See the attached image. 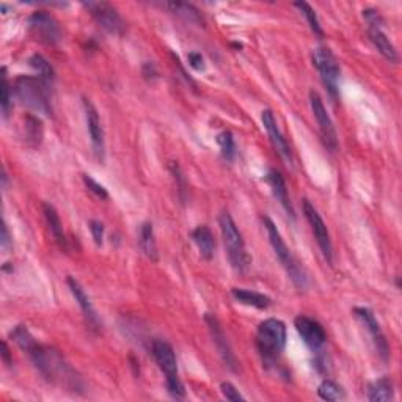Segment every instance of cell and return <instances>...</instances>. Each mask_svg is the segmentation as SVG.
Returning <instances> with one entry per match:
<instances>
[{"label": "cell", "instance_id": "cell-1", "mask_svg": "<svg viewBox=\"0 0 402 402\" xmlns=\"http://www.w3.org/2000/svg\"><path fill=\"white\" fill-rule=\"evenodd\" d=\"M10 336H12V340L21 349L27 352V355L34 362L35 368L47 382L67 388V391H73V393H80L82 391V379L69 366V363L64 362L62 354L54 349V347L38 343L25 325H16L10 331Z\"/></svg>", "mask_w": 402, "mask_h": 402}, {"label": "cell", "instance_id": "cell-2", "mask_svg": "<svg viewBox=\"0 0 402 402\" xmlns=\"http://www.w3.org/2000/svg\"><path fill=\"white\" fill-rule=\"evenodd\" d=\"M286 346V325L283 320L270 318L258 325L257 347L265 363H275Z\"/></svg>", "mask_w": 402, "mask_h": 402}, {"label": "cell", "instance_id": "cell-3", "mask_svg": "<svg viewBox=\"0 0 402 402\" xmlns=\"http://www.w3.org/2000/svg\"><path fill=\"white\" fill-rule=\"evenodd\" d=\"M219 224L222 237H224L228 252V258H230L233 269L241 274H246L250 264H252V259L248 257L246 250V242H244L241 231H239V228L236 226V222L233 220V217L228 211H224L219 217Z\"/></svg>", "mask_w": 402, "mask_h": 402}, {"label": "cell", "instance_id": "cell-4", "mask_svg": "<svg viewBox=\"0 0 402 402\" xmlns=\"http://www.w3.org/2000/svg\"><path fill=\"white\" fill-rule=\"evenodd\" d=\"M49 85L40 78H32V75H21L14 82L16 97L21 101V104L25 106L30 110L43 115H51L52 107L47 96Z\"/></svg>", "mask_w": 402, "mask_h": 402}, {"label": "cell", "instance_id": "cell-5", "mask_svg": "<svg viewBox=\"0 0 402 402\" xmlns=\"http://www.w3.org/2000/svg\"><path fill=\"white\" fill-rule=\"evenodd\" d=\"M151 354H153L161 371L165 374L167 391L170 396L175 399L186 398V388H184L181 379L178 376V360L172 344H168L164 340H156L151 344Z\"/></svg>", "mask_w": 402, "mask_h": 402}, {"label": "cell", "instance_id": "cell-6", "mask_svg": "<svg viewBox=\"0 0 402 402\" xmlns=\"http://www.w3.org/2000/svg\"><path fill=\"white\" fill-rule=\"evenodd\" d=\"M263 224L265 231H268V236H269V241H270V246H272L274 252L276 255V258L283 265L285 270L289 275V279L292 280V283H294L297 287H307V274L305 270L300 268V264L297 263V259L294 258V255L291 253L289 247L286 246L285 239L281 237V233L279 231V228L274 224L272 219H269V217H264L263 219Z\"/></svg>", "mask_w": 402, "mask_h": 402}, {"label": "cell", "instance_id": "cell-7", "mask_svg": "<svg viewBox=\"0 0 402 402\" xmlns=\"http://www.w3.org/2000/svg\"><path fill=\"white\" fill-rule=\"evenodd\" d=\"M313 64L320 74V80L325 86V90L329 91L331 99H338L340 96V78H341V69L340 63L333 52L329 47H318L313 52Z\"/></svg>", "mask_w": 402, "mask_h": 402}, {"label": "cell", "instance_id": "cell-8", "mask_svg": "<svg viewBox=\"0 0 402 402\" xmlns=\"http://www.w3.org/2000/svg\"><path fill=\"white\" fill-rule=\"evenodd\" d=\"M82 5L101 25V29H104L108 34L123 35L126 32V23L113 5L107 2H84Z\"/></svg>", "mask_w": 402, "mask_h": 402}, {"label": "cell", "instance_id": "cell-9", "mask_svg": "<svg viewBox=\"0 0 402 402\" xmlns=\"http://www.w3.org/2000/svg\"><path fill=\"white\" fill-rule=\"evenodd\" d=\"M309 106H311V112L318 121L319 132L320 137H322L324 145L327 146L330 151H336V148H338V135H336V129L329 115L327 108L324 106L322 97H320L319 93H316L314 90L309 91Z\"/></svg>", "mask_w": 402, "mask_h": 402}, {"label": "cell", "instance_id": "cell-10", "mask_svg": "<svg viewBox=\"0 0 402 402\" xmlns=\"http://www.w3.org/2000/svg\"><path fill=\"white\" fill-rule=\"evenodd\" d=\"M30 32L40 43L47 46H54L62 40V29L57 19L47 12H35L29 18Z\"/></svg>", "mask_w": 402, "mask_h": 402}, {"label": "cell", "instance_id": "cell-11", "mask_svg": "<svg viewBox=\"0 0 402 402\" xmlns=\"http://www.w3.org/2000/svg\"><path fill=\"white\" fill-rule=\"evenodd\" d=\"M204 322H206V325H208L211 338H213V343L215 346L217 352H219L220 358L224 360L225 366L230 369V371L237 373L239 371V362L235 355V352H233V349H231L230 343H228V338H226L224 329H222L219 319H217V316L213 313H206Z\"/></svg>", "mask_w": 402, "mask_h": 402}, {"label": "cell", "instance_id": "cell-12", "mask_svg": "<svg viewBox=\"0 0 402 402\" xmlns=\"http://www.w3.org/2000/svg\"><path fill=\"white\" fill-rule=\"evenodd\" d=\"M303 214H305L309 226H311V231L314 237H316V242L322 252L325 261L329 264L333 263V247H331V241H330V235L327 230V225L322 220V217L318 213V209L309 203L308 200H303Z\"/></svg>", "mask_w": 402, "mask_h": 402}, {"label": "cell", "instance_id": "cell-13", "mask_svg": "<svg viewBox=\"0 0 402 402\" xmlns=\"http://www.w3.org/2000/svg\"><path fill=\"white\" fill-rule=\"evenodd\" d=\"M294 325L303 343L311 351H319L320 347L327 343V333H325L322 324L319 320L300 314V316L294 319Z\"/></svg>", "mask_w": 402, "mask_h": 402}, {"label": "cell", "instance_id": "cell-14", "mask_svg": "<svg viewBox=\"0 0 402 402\" xmlns=\"http://www.w3.org/2000/svg\"><path fill=\"white\" fill-rule=\"evenodd\" d=\"M84 108H85L86 126H88L91 145H93V153L97 161H104L106 139H104V129H102L99 113H97L96 107L90 99H84Z\"/></svg>", "mask_w": 402, "mask_h": 402}, {"label": "cell", "instance_id": "cell-15", "mask_svg": "<svg viewBox=\"0 0 402 402\" xmlns=\"http://www.w3.org/2000/svg\"><path fill=\"white\" fill-rule=\"evenodd\" d=\"M355 316L365 324V327L368 329L369 333H371V338L374 341V346H376L377 354L380 355L383 362L388 360L390 357V347H388V341L385 338L382 329H380V324L377 322L376 316L369 308L365 307H355L354 308Z\"/></svg>", "mask_w": 402, "mask_h": 402}, {"label": "cell", "instance_id": "cell-16", "mask_svg": "<svg viewBox=\"0 0 402 402\" xmlns=\"http://www.w3.org/2000/svg\"><path fill=\"white\" fill-rule=\"evenodd\" d=\"M261 119H263V124H264V129L268 130V135L270 139V142H272L274 148L276 150V153H279L283 159L287 162V164H292V153H291V148L289 145H287L285 135L281 134V130L279 128V123H276V119L274 117L272 110H269V108H265L263 110V115H261Z\"/></svg>", "mask_w": 402, "mask_h": 402}, {"label": "cell", "instance_id": "cell-17", "mask_svg": "<svg viewBox=\"0 0 402 402\" xmlns=\"http://www.w3.org/2000/svg\"><path fill=\"white\" fill-rule=\"evenodd\" d=\"M68 286H69V291H71V294L75 298V302L79 303L80 309H82L86 322H88V325H91V329H99V318H97L93 303H91L90 297L86 296L82 285H80L75 279H73V276H68Z\"/></svg>", "mask_w": 402, "mask_h": 402}, {"label": "cell", "instance_id": "cell-18", "mask_svg": "<svg viewBox=\"0 0 402 402\" xmlns=\"http://www.w3.org/2000/svg\"><path fill=\"white\" fill-rule=\"evenodd\" d=\"M265 182L269 184V187H270V190H272L274 197L280 201V204L283 206L286 213L289 214L292 219H294V209H292L289 195H287V187H286L285 178L281 176V173L279 170L270 168V170L268 172V175H265Z\"/></svg>", "mask_w": 402, "mask_h": 402}, {"label": "cell", "instance_id": "cell-19", "mask_svg": "<svg viewBox=\"0 0 402 402\" xmlns=\"http://www.w3.org/2000/svg\"><path fill=\"white\" fill-rule=\"evenodd\" d=\"M368 34H369V40L374 45V47L382 54V56L388 60V62L396 63L399 60L398 57V51L393 46V43L390 41V38L383 34L382 27H368Z\"/></svg>", "mask_w": 402, "mask_h": 402}, {"label": "cell", "instance_id": "cell-20", "mask_svg": "<svg viewBox=\"0 0 402 402\" xmlns=\"http://www.w3.org/2000/svg\"><path fill=\"white\" fill-rule=\"evenodd\" d=\"M43 214H45V219L47 222L49 231H51V235L54 236V239H56V242L58 244L60 248L68 250V239H67V236H64L63 224H62V220H60L57 209L54 208L52 204L45 203L43 204Z\"/></svg>", "mask_w": 402, "mask_h": 402}, {"label": "cell", "instance_id": "cell-21", "mask_svg": "<svg viewBox=\"0 0 402 402\" xmlns=\"http://www.w3.org/2000/svg\"><path fill=\"white\" fill-rule=\"evenodd\" d=\"M231 296L235 297V300L242 303V305L253 307L258 309H268L270 305H272V298L270 297L261 294V292H257V291L242 289V287H233Z\"/></svg>", "mask_w": 402, "mask_h": 402}, {"label": "cell", "instance_id": "cell-22", "mask_svg": "<svg viewBox=\"0 0 402 402\" xmlns=\"http://www.w3.org/2000/svg\"><path fill=\"white\" fill-rule=\"evenodd\" d=\"M190 236H192L195 246L198 247L201 258H204L208 261L213 259L214 250H215V241H214L213 231L209 230V226L200 225V226L195 228Z\"/></svg>", "mask_w": 402, "mask_h": 402}, {"label": "cell", "instance_id": "cell-23", "mask_svg": "<svg viewBox=\"0 0 402 402\" xmlns=\"http://www.w3.org/2000/svg\"><path fill=\"white\" fill-rule=\"evenodd\" d=\"M162 8L168 10V12L179 16V18L187 21L190 24H197V25H203L204 24V19L201 13L198 12L197 8L193 7L192 3H187V2H164L161 3Z\"/></svg>", "mask_w": 402, "mask_h": 402}, {"label": "cell", "instance_id": "cell-24", "mask_svg": "<svg viewBox=\"0 0 402 402\" xmlns=\"http://www.w3.org/2000/svg\"><path fill=\"white\" fill-rule=\"evenodd\" d=\"M366 393H368V401L371 402L391 401L394 398L393 382H391L388 377H380L368 385Z\"/></svg>", "mask_w": 402, "mask_h": 402}, {"label": "cell", "instance_id": "cell-25", "mask_svg": "<svg viewBox=\"0 0 402 402\" xmlns=\"http://www.w3.org/2000/svg\"><path fill=\"white\" fill-rule=\"evenodd\" d=\"M140 247H142V252L146 255V258H150L151 261L159 259L154 228L153 224H150V222H145V224L140 226Z\"/></svg>", "mask_w": 402, "mask_h": 402}, {"label": "cell", "instance_id": "cell-26", "mask_svg": "<svg viewBox=\"0 0 402 402\" xmlns=\"http://www.w3.org/2000/svg\"><path fill=\"white\" fill-rule=\"evenodd\" d=\"M30 67L35 69V71L40 74V79L45 80L47 85H52L54 80H56V71H54L52 64L47 62V60L41 56V54H34L29 58Z\"/></svg>", "mask_w": 402, "mask_h": 402}, {"label": "cell", "instance_id": "cell-27", "mask_svg": "<svg viewBox=\"0 0 402 402\" xmlns=\"http://www.w3.org/2000/svg\"><path fill=\"white\" fill-rule=\"evenodd\" d=\"M318 394H319V398L324 399V401H341V399L346 398L344 390L330 379H325L319 383Z\"/></svg>", "mask_w": 402, "mask_h": 402}, {"label": "cell", "instance_id": "cell-28", "mask_svg": "<svg viewBox=\"0 0 402 402\" xmlns=\"http://www.w3.org/2000/svg\"><path fill=\"white\" fill-rule=\"evenodd\" d=\"M294 7L300 10V13L303 16H305L307 23L309 25V29L313 30V34L318 35V36H324V30H322V27H320V23H319V19H318V14L311 8V5L307 3V2H296Z\"/></svg>", "mask_w": 402, "mask_h": 402}, {"label": "cell", "instance_id": "cell-29", "mask_svg": "<svg viewBox=\"0 0 402 402\" xmlns=\"http://www.w3.org/2000/svg\"><path fill=\"white\" fill-rule=\"evenodd\" d=\"M217 145L220 146L222 154L226 161H233L235 159L236 154V145H235V139H233V134L230 130H224L217 135Z\"/></svg>", "mask_w": 402, "mask_h": 402}, {"label": "cell", "instance_id": "cell-30", "mask_svg": "<svg viewBox=\"0 0 402 402\" xmlns=\"http://www.w3.org/2000/svg\"><path fill=\"white\" fill-rule=\"evenodd\" d=\"M0 91H2V99H0L2 115L3 118H7L10 115V108H12V88H10V82L7 78V68H2V85H0Z\"/></svg>", "mask_w": 402, "mask_h": 402}, {"label": "cell", "instance_id": "cell-31", "mask_svg": "<svg viewBox=\"0 0 402 402\" xmlns=\"http://www.w3.org/2000/svg\"><path fill=\"white\" fill-rule=\"evenodd\" d=\"M82 179H84V184L86 186V189H88L91 193H95L97 198H101V200H107L108 198L107 189L102 186V184L95 181V179L91 176H88V175H84Z\"/></svg>", "mask_w": 402, "mask_h": 402}, {"label": "cell", "instance_id": "cell-32", "mask_svg": "<svg viewBox=\"0 0 402 402\" xmlns=\"http://www.w3.org/2000/svg\"><path fill=\"white\" fill-rule=\"evenodd\" d=\"M220 390H222V394H224L228 401H233V402L246 401V398L239 393V390L231 382H222Z\"/></svg>", "mask_w": 402, "mask_h": 402}, {"label": "cell", "instance_id": "cell-33", "mask_svg": "<svg viewBox=\"0 0 402 402\" xmlns=\"http://www.w3.org/2000/svg\"><path fill=\"white\" fill-rule=\"evenodd\" d=\"M363 18L368 23V27H382L383 25V19L377 10L374 8H366L363 10Z\"/></svg>", "mask_w": 402, "mask_h": 402}, {"label": "cell", "instance_id": "cell-34", "mask_svg": "<svg viewBox=\"0 0 402 402\" xmlns=\"http://www.w3.org/2000/svg\"><path fill=\"white\" fill-rule=\"evenodd\" d=\"M90 231L93 235L96 246L101 247L102 242H104V225H102V222L90 220Z\"/></svg>", "mask_w": 402, "mask_h": 402}, {"label": "cell", "instance_id": "cell-35", "mask_svg": "<svg viewBox=\"0 0 402 402\" xmlns=\"http://www.w3.org/2000/svg\"><path fill=\"white\" fill-rule=\"evenodd\" d=\"M189 64L192 67L193 69H197V71H203L204 69V58L201 54L198 52H190L189 54Z\"/></svg>", "mask_w": 402, "mask_h": 402}, {"label": "cell", "instance_id": "cell-36", "mask_svg": "<svg viewBox=\"0 0 402 402\" xmlns=\"http://www.w3.org/2000/svg\"><path fill=\"white\" fill-rule=\"evenodd\" d=\"M13 246V241H12V236H10V231H8V226L7 224L3 222L2 225V237H0V247H2L3 252H7L10 250V247Z\"/></svg>", "mask_w": 402, "mask_h": 402}, {"label": "cell", "instance_id": "cell-37", "mask_svg": "<svg viewBox=\"0 0 402 402\" xmlns=\"http://www.w3.org/2000/svg\"><path fill=\"white\" fill-rule=\"evenodd\" d=\"M142 73L145 75V79H148V80H154V79H157V75H159V73H157V69L154 67V63H145Z\"/></svg>", "mask_w": 402, "mask_h": 402}, {"label": "cell", "instance_id": "cell-38", "mask_svg": "<svg viewBox=\"0 0 402 402\" xmlns=\"http://www.w3.org/2000/svg\"><path fill=\"white\" fill-rule=\"evenodd\" d=\"M2 360L7 366L13 365V360H12V354H10V349H8V344L7 341H3L2 343Z\"/></svg>", "mask_w": 402, "mask_h": 402}]
</instances>
